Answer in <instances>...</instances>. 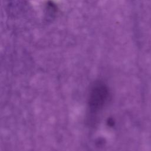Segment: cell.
Returning a JSON list of instances; mask_svg holds the SVG:
<instances>
[{"label":"cell","mask_w":151,"mask_h":151,"mask_svg":"<svg viewBox=\"0 0 151 151\" xmlns=\"http://www.w3.org/2000/svg\"><path fill=\"white\" fill-rule=\"evenodd\" d=\"M107 89L104 84L101 83L96 84L90 96L89 104L91 109L94 111L103 106L107 99Z\"/></svg>","instance_id":"1"}]
</instances>
